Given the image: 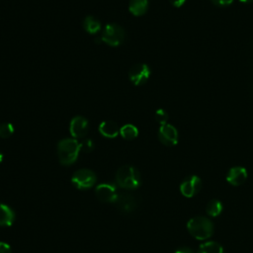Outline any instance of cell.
Returning a JSON list of instances; mask_svg holds the SVG:
<instances>
[{"label":"cell","instance_id":"1","mask_svg":"<svg viewBox=\"0 0 253 253\" xmlns=\"http://www.w3.org/2000/svg\"><path fill=\"white\" fill-rule=\"evenodd\" d=\"M81 150L80 142L75 138H64L61 139L57 144L58 159L62 165L73 164L79 155Z\"/></svg>","mask_w":253,"mask_h":253},{"label":"cell","instance_id":"2","mask_svg":"<svg viewBox=\"0 0 253 253\" xmlns=\"http://www.w3.org/2000/svg\"><path fill=\"white\" fill-rule=\"evenodd\" d=\"M189 233L198 240H206L213 233V223L206 216L192 217L187 223Z\"/></svg>","mask_w":253,"mask_h":253},{"label":"cell","instance_id":"3","mask_svg":"<svg viewBox=\"0 0 253 253\" xmlns=\"http://www.w3.org/2000/svg\"><path fill=\"white\" fill-rule=\"evenodd\" d=\"M140 174L136 168L129 165L122 166L116 174V182L119 187L126 190H134L140 185Z\"/></svg>","mask_w":253,"mask_h":253},{"label":"cell","instance_id":"4","mask_svg":"<svg viewBox=\"0 0 253 253\" xmlns=\"http://www.w3.org/2000/svg\"><path fill=\"white\" fill-rule=\"evenodd\" d=\"M125 39V31L124 29L119 26L118 24H108L102 33L101 40L111 45V46H118L120 45Z\"/></svg>","mask_w":253,"mask_h":253},{"label":"cell","instance_id":"5","mask_svg":"<svg viewBox=\"0 0 253 253\" xmlns=\"http://www.w3.org/2000/svg\"><path fill=\"white\" fill-rule=\"evenodd\" d=\"M96 175L89 169H79L72 175L71 182L79 190L91 188L96 183Z\"/></svg>","mask_w":253,"mask_h":253},{"label":"cell","instance_id":"6","mask_svg":"<svg viewBox=\"0 0 253 253\" xmlns=\"http://www.w3.org/2000/svg\"><path fill=\"white\" fill-rule=\"evenodd\" d=\"M150 76V69L148 65L144 63H138L133 65L128 73L129 80L135 85H143Z\"/></svg>","mask_w":253,"mask_h":253},{"label":"cell","instance_id":"7","mask_svg":"<svg viewBox=\"0 0 253 253\" xmlns=\"http://www.w3.org/2000/svg\"><path fill=\"white\" fill-rule=\"evenodd\" d=\"M202 189V180L196 175H191L187 177L180 186V191L182 195L186 198L195 197Z\"/></svg>","mask_w":253,"mask_h":253},{"label":"cell","instance_id":"8","mask_svg":"<svg viewBox=\"0 0 253 253\" xmlns=\"http://www.w3.org/2000/svg\"><path fill=\"white\" fill-rule=\"evenodd\" d=\"M158 138L164 145L174 146L178 142V131L170 124L162 125L158 130Z\"/></svg>","mask_w":253,"mask_h":253},{"label":"cell","instance_id":"9","mask_svg":"<svg viewBox=\"0 0 253 253\" xmlns=\"http://www.w3.org/2000/svg\"><path fill=\"white\" fill-rule=\"evenodd\" d=\"M96 197L104 203H115L119 194L117 193L116 186L112 184H100L95 190Z\"/></svg>","mask_w":253,"mask_h":253},{"label":"cell","instance_id":"10","mask_svg":"<svg viewBox=\"0 0 253 253\" xmlns=\"http://www.w3.org/2000/svg\"><path fill=\"white\" fill-rule=\"evenodd\" d=\"M89 129L88 121L80 116L73 118L70 122L69 130L73 138H82L84 137Z\"/></svg>","mask_w":253,"mask_h":253},{"label":"cell","instance_id":"11","mask_svg":"<svg viewBox=\"0 0 253 253\" xmlns=\"http://www.w3.org/2000/svg\"><path fill=\"white\" fill-rule=\"evenodd\" d=\"M247 179V171L245 168L235 166L229 169L226 175V181L232 186H240Z\"/></svg>","mask_w":253,"mask_h":253},{"label":"cell","instance_id":"12","mask_svg":"<svg viewBox=\"0 0 253 253\" xmlns=\"http://www.w3.org/2000/svg\"><path fill=\"white\" fill-rule=\"evenodd\" d=\"M117 204L118 209L125 213L131 212L135 207H136V201L133 196L127 195V194H123L119 195L117 201L115 202Z\"/></svg>","mask_w":253,"mask_h":253},{"label":"cell","instance_id":"13","mask_svg":"<svg viewBox=\"0 0 253 253\" xmlns=\"http://www.w3.org/2000/svg\"><path fill=\"white\" fill-rule=\"evenodd\" d=\"M100 133L108 138H114L120 133V127L115 122L112 121H105L102 122L99 126Z\"/></svg>","mask_w":253,"mask_h":253},{"label":"cell","instance_id":"14","mask_svg":"<svg viewBox=\"0 0 253 253\" xmlns=\"http://www.w3.org/2000/svg\"><path fill=\"white\" fill-rule=\"evenodd\" d=\"M15 219V213L7 205L0 204V226H10Z\"/></svg>","mask_w":253,"mask_h":253},{"label":"cell","instance_id":"15","mask_svg":"<svg viewBox=\"0 0 253 253\" xmlns=\"http://www.w3.org/2000/svg\"><path fill=\"white\" fill-rule=\"evenodd\" d=\"M148 8V0H130L128 4L129 12L134 16H142Z\"/></svg>","mask_w":253,"mask_h":253},{"label":"cell","instance_id":"16","mask_svg":"<svg viewBox=\"0 0 253 253\" xmlns=\"http://www.w3.org/2000/svg\"><path fill=\"white\" fill-rule=\"evenodd\" d=\"M197 253H224L222 246L215 241H208L200 245Z\"/></svg>","mask_w":253,"mask_h":253},{"label":"cell","instance_id":"17","mask_svg":"<svg viewBox=\"0 0 253 253\" xmlns=\"http://www.w3.org/2000/svg\"><path fill=\"white\" fill-rule=\"evenodd\" d=\"M83 27L87 33L95 35L101 30V23L93 16H87L83 21Z\"/></svg>","mask_w":253,"mask_h":253},{"label":"cell","instance_id":"18","mask_svg":"<svg viewBox=\"0 0 253 253\" xmlns=\"http://www.w3.org/2000/svg\"><path fill=\"white\" fill-rule=\"evenodd\" d=\"M222 211V204L218 200H211L207 207H206V212L208 215L215 217L218 216Z\"/></svg>","mask_w":253,"mask_h":253},{"label":"cell","instance_id":"19","mask_svg":"<svg viewBox=\"0 0 253 253\" xmlns=\"http://www.w3.org/2000/svg\"><path fill=\"white\" fill-rule=\"evenodd\" d=\"M120 134L125 139H133L138 135V130L133 125H125L120 128Z\"/></svg>","mask_w":253,"mask_h":253},{"label":"cell","instance_id":"20","mask_svg":"<svg viewBox=\"0 0 253 253\" xmlns=\"http://www.w3.org/2000/svg\"><path fill=\"white\" fill-rule=\"evenodd\" d=\"M14 132V126L9 123H3L0 125V137L8 138Z\"/></svg>","mask_w":253,"mask_h":253},{"label":"cell","instance_id":"21","mask_svg":"<svg viewBox=\"0 0 253 253\" xmlns=\"http://www.w3.org/2000/svg\"><path fill=\"white\" fill-rule=\"evenodd\" d=\"M155 120L156 122L162 126V125H165L167 124V121H168V114L166 113V111H164L163 109H159L155 112Z\"/></svg>","mask_w":253,"mask_h":253},{"label":"cell","instance_id":"22","mask_svg":"<svg viewBox=\"0 0 253 253\" xmlns=\"http://www.w3.org/2000/svg\"><path fill=\"white\" fill-rule=\"evenodd\" d=\"M80 144H81V150H83L84 152H89L94 148V143L91 139H84L82 142H80Z\"/></svg>","mask_w":253,"mask_h":253},{"label":"cell","instance_id":"23","mask_svg":"<svg viewBox=\"0 0 253 253\" xmlns=\"http://www.w3.org/2000/svg\"><path fill=\"white\" fill-rule=\"evenodd\" d=\"M217 6H228L230 5L233 0H211Z\"/></svg>","mask_w":253,"mask_h":253},{"label":"cell","instance_id":"24","mask_svg":"<svg viewBox=\"0 0 253 253\" xmlns=\"http://www.w3.org/2000/svg\"><path fill=\"white\" fill-rule=\"evenodd\" d=\"M0 253H11L10 246L5 242H0Z\"/></svg>","mask_w":253,"mask_h":253},{"label":"cell","instance_id":"25","mask_svg":"<svg viewBox=\"0 0 253 253\" xmlns=\"http://www.w3.org/2000/svg\"><path fill=\"white\" fill-rule=\"evenodd\" d=\"M169 1H170V3H171L174 7L179 8V7L183 6V4L185 3L186 0H169Z\"/></svg>","mask_w":253,"mask_h":253},{"label":"cell","instance_id":"26","mask_svg":"<svg viewBox=\"0 0 253 253\" xmlns=\"http://www.w3.org/2000/svg\"><path fill=\"white\" fill-rule=\"evenodd\" d=\"M175 253H195L191 248L188 247H181L175 251Z\"/></svg>","mask_w":253,"mask_h":253},{"label":"cell","instance_id":"27","mask_svg":"<svg viewBox=\"0 0 253 253\" xmlns=\"http://www.w3.org/2000/svg\"><path fill=\"white\" fill-rule=\"evenodd\" d=\"M241 2H243V3H247V2H250V1H252V0H240Z\"/></svg>","mask_w":253,"mask_h":253},{"label":"cell","instance_id":"28","mask_svg":"<svg viewBox=\"0 0 253 253\" xmlns=\"http://www.w3.org/2000/svg\"><path fill=\"white\" fill-rule=\"evenodd\" d=\"M2 159H3V155H2V153H0V162L2 161Z\"/></svg>","mask_w":253,"mask_h":253}]
</instances>
